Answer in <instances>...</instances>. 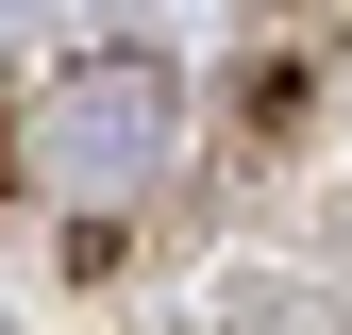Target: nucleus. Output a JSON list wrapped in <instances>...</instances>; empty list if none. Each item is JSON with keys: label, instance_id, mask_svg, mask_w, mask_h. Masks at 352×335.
Returning a JSON list of instances; mask_svg holds the SVG:
<instances>
[{"label": "nucleus", "instance_id": "f257e3e1", "mask_svg": "<svg viewBox=\"0 0 352 335\" xmlns=\"http://www.w3.org/2000/svg\"><path fill=\"white\" fill-rule=\"evenodd\" d=\"M151 151H168V67H135V51L67 67L51 101H34V185H51V201H118V185H151Z\"/></svg>", "mask_w": 352, "mask_h": 335}]
</instances>
